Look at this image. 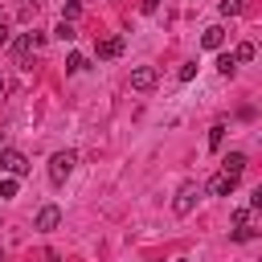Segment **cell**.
Instances as JSON below:
<instances>
[{
  "mask_svg": "<svg viewBox=\"0 0 262 262\" xmlns=\"http://www.w3.org/2000/svg\"><path fill=\"white\" fill-rule=\"evenodd\" d=\"M0 262H4V254H0Z\"/></svg>",
  "mask_w": 262,
  "mask_h": 262,
  "instance_id": "obj_27",
  "label": "cell"
},
{
  "mask_svg": "<svg viewBox=\"0 0 262 262\" xmlns=\"http://www.w3.org/2000/svg\"><path fill=\"white\" fill-rule=\"evenodd\" d=\"M82 12V0H61V20H74Z\"/></svg>",
  "mask_w": 262,
  "mask_h": 262,
  "instance_id": "obj_15",
  "label": "cell"
},
{
  "mask_svg": "<svg viewBox=\"0 0 262 262\" xmlns=\"http://www.w3.org/2000/svg\"><path fill=\"white\" fill-rule=\"evenodd\" d=\"M156 8H160V0H139V12H147V16H151Z\"/></svg>",
  "mask_w": 262,
  "mask_h": 262,
  "instance_id": "obj_21",
  "label": "cell"
},
{
  "mask_svg": "<svg viewBox=\"0 0 262 262\" xmlns=\"http://www.w3.org/2000/svg\"><path fill=\"white\" fill-rule=\"evenodd\" d=\"M233 188H237V176H225V172H217V176L209 180V192H213V196H229Z\"/></svg>",
  "mask_w": 262,
  "mask_h": 262,
  "instance_id": "obj_7",
  "label": "cell"
},
{
  "mask_svg": "<svg viewBox=\"0 0 262 262\" xmlns=\"http://www.w3.org/2000/svg\"><path fill=\"white\" fill-rule=\"evenodd\" d=\"M217 70H221V74L229 78V74L237 70V61H233V53H221V57H217Z\"/></svg>",
  "mask_w": 262,
  "mask_h": 262,
  "instance_id": "obj_17",
  "label": "cell"
},
{
  "mask_svg": "<svg viewBox=\"0 0 262 262\" xmlns=\"http://www.w3.org/2000/svg\"><path fill=\"white\" fill-rule=\"evenodd\" d=\"M57 225H61V209H57V205H41V209H37V229L49 233V229H57Z\"/></svg>",
  "mask_w": 262,
  "mask_h": 262,
  "instance_id": "obj_5",
  "label": "cell"
},
{
  "mask_svg": "<svg viewBox=\"0 0 262 262\" xmlns=\"http://www.w3.org/2000/svg\"><path fill=\"white\" fill-rule=\"evenodd\" d=\"M53 37H57V41H74V37H78V29H74V20H57V29H53Z\"/></svg>",
  "mask_w": 262,
  "mask_h": 262,
  "instance_id": "obj_10",
  "label": "cell"
},
{
  "mask_svg": "<svg viewBox=\"0 0 262 262\" xmlns=\"http://www.w3.org/2000/svg\"><path fill=\"white\" fill-rule=\"evenodd\" d=\"M4 90H8V86H4V78H0V98H4Z\"/></svg>",
  "mask_w": 262,
  "mask_h": 262,
  "instance_id": "obj_23",
  "label": "cell"
},
{
  "mask_svg": "<svg viewBox=\"0 0 262 262\" xmlns=\"http://www.w3.org/2000/svg\"><path fill=\"white\" fill-rule=\"evenodd\" d=\"M233 61H254V45H250V41H242V45L233 49Z\"/></svg>",
  "mask_w": 262,
  "mask_h": 262,
  "instance_id": "obj_16",
  "label": "cell"
},
{
  "mask_svg": "<svg viewBox=\"0 0 262 262\" xmlns=\"http://www.w3.org/2000/svg\"><path fill=\"white\" fill-rule=\"evenodd\" d=\"M82 70H86V57L82 53H70L66 57V74H82Z\"/></svg>",
  "mask_w": 262,
  "mask_h": 262,
  "instance_id": "obj_14",
  "label": "cell"
},
{
  "mask_svg": "<svg viewBox=\"0 0 262 262\" xmlns=\"http://www.w3.org/2000/svg\"><path fill=\"white\" fill-rule=\"evenodd\" d=\"M176 78H180V82H192V78H196V61H184V66L176 70Z\"/></svg>",
  "mask_w": 262,
  "mask_h": 262,
  "instance_id": "obj_18",
  "label": "cell"
},
{
  "mask_svg": "<svg viewBox=\"0 0 262 262\" xmlns=\"http://www.w3.org/2000/svg\"><path fill=\"white\" fill-rule=\"evenodd\" d=\"M0 151H4V131H0Z\"/></svg>",
  "mask_w": 262,
  "mask_h": 262,
  "instance_id": "obj_24",
  "label": "cell"
},
{
  "mask_svg": "<svg viewBox=\"0 0 262 262\" xmlns=\"http://www.w3.org/2000/svg\"><path fill=\"white\" fill-rule=\"evenodd\" d=\"M0 25H8V20H4V12H0Z\"/></svg>",
  "mask_w": 262,
  "mask_h": 262,
  "instance_id": "obj_25",
  "label": "cell"
},
{
  "mask_svg": "<svg viewBox=\"0 0 262 262\" xmlns=\"http://www.w3.org/2000/svg\"><path fill=\"white\" fill-rule=\"evenodd\" d=\"M217 8H221V16H237L242 12V0H221Z\"/></svg>",
  "mask_w": 262,
  "mask_h": 262,
  "instance_id": "obj_19",
  "label": "cell"
},
{
  "mask_svg": "<svg viewBox=\"0 0 262 262\" xmlns=\"http://www.w3.org/2000/svg\"><path fill=\"white\" fill-rule=\"evenodd\" d=\"M29 49H33V37H29V33H20V37L12 41V53H16V57H29Z\"/></svg>",
  "mask_w": 262,
  "mask_h": 262,
  "instance_id": "obj_12",
  "label": "cell"
},
{
  "mask_svg": "<svg viewBox=\"0 0 262 262\" xmlns=\"http://www.w3.org/2000/svg\"><path fill=\"white\" fill-rule=\"evenodd\" d=\"M37 4H41V0H33V8H37Z\"/></svg>",
  "mask_w": 262,
  "mask_h": 262,
  "instance_id": "obj_26",
  "label": "cell"
},
{
  "mask_svg": "<svg viewBox=\"0 0 262 262\" xmlns=\"http://www.w3.org/2000/svg\"><path fill=\"white\" fill-rule=\"evenodd\" d=\"M0 168H4L8 176H16V180H20V176L29 172V156H25V151H12V147H4V151H0Z\"/></svg>",
  "mask_w": 262,
  "mask_h": 262,
  "instance_id": "obj_2",
  "label": "cell"
},
{
  "mask_svg": "<svg viewBox=\"0 0 262 262\" xmlns=\"http://www.w3.org/2000/svg\"><path fill=\"white\" fill-rule=\"evenodd\" d=\"M254 237V225H233V242H250Z\"/></svg>",
  "mask_w": 262,
  "mask_h": 262,
  "instance_id": "obj_20",
  "label": "cell"
},
{
  "mask_svg": "<svg viewBox=\"0 0 262 262\" xmlns=\"http://www.w3.org/2000/svg\"><path fill=\"white\" fill-rule=\"evenodd\" d=\"M16 188H20V184H16V176H0V201H12V196H16Z\"/></svg>",
  "mask_w": 262,
  "mask_h": 262,
  "instance_id": "obj_11",
  "label": "cell"
},
{
  "mask_svg": "<svg viewBox=\"0 0 262 262\" xmlns=\"http://www.w3.org/2000/svg\"><path fill=\"white\" fill-rule=\"evenodd\" d=\"M4 41H8V25H0V45H4Z\"/></svg>",
  "mask_w": 262,
  "mask_h": 262,
  "instance_id": "obj_22",
  "label": "cell"
},
{
  "mask_svg": "<svg viewBox=\"0 0 262 262\" xmlns=\"http://www.w3.org/2000/svg\"><path fill=\"white\" fill-rule=\"evenodd\" d=\"M196 196H201V184H180V192H176V201H172V213H176V217H188L192 205H196Z\"/></svg>",
  "mask_w": 262,
  "mask_h": 262,
  "instance_id": "obj_3",
  "label": "cell"
},
{
  "mask_svg": "<svg viewBox=\"0 0 262 262\" xmlns=\"http://www.w3.org/2000/svg\"><path fill=\"white\" fill-rule=\"evenodd\" d=\"M156 82H160L156 66H135V70H131V90L147 94V90H156Z\"/></svg>",
  "mask_w": 262,
  "mask_h": 262,
  "instance_id": "obj_4",
  "label": "cell"
},
{
  "mask_svg": "<svg viewBox=\"0 0 262 262\" xmlns=\"http://www.w3.org/2000/svg\"><path fill=\"white\" fill-rule=\"evenodd\" d=\"M221 143H225V123H213V127H209V147L217 151Z\"/></svg>",
  "mask_w": 262,
  "mask_h": 262,
  "instance_id": "obj_13",
  "label": "cell"
},
{
  "mask_svg": "<svg viewBox=\"0 0 262 262\" xmlns=\"http://www.w3.org/2000/svg\"><path fill=\"white\" fill-rule=\"evenodd\" d=\"M221 172H225V176H242V172H246V151H229L225 164H221Z\"/></svg>",
  "mask_w": 262,
  "mask_h": 262,
  "instance_id": "obj_9",
  "label": "cell"
},
{
  "mask_svg": "<svg viewBox=\"0 0 262 262\" xmlns=\"http://www.w3.org/2000/svg\"><path fill=\"white\" fill-rule=\"evenodd\" d=\"M94 53H98L102 61H111V57H119V53H123V37H102V41L94 45Z\"/></svg>",
  "mask_w": 262,
  "mask_h": 262,
  "instance_id": "obj_6",
  "label": "cell"
},
{
  "mask_svg": "<svg viewBox=\"0 0 262 262\" xmlns=\"http://www.w3.org/2000/svg\"><path fill=\"white\" fill-rule=\"evenodd\" d=\"M201 45H205V49H221V45H225V29H221V25H209V29L201 33Z\"/></svg>",
  "mask_w": 262,
  "mask_h": 262,
  "instance_id": "obj_8",
  "label": "cell"
},
{
  "mask_svg": "<svg viewBox=\"0 0 262 262\" xmlns=\"http://www.w3.org/2000/svg\"><path fill=\"white\" fill-rule=\"evenodd\" d=\"M74 164H78V151H70V147H66V151H53V156H49V180L61 184V180L74 172Z\"/></svg>",
  "mask_w": 262,
  "mask_h": 262,
  "instance_id": "obj_1",
  "label": "cell"
}]
</instances>
